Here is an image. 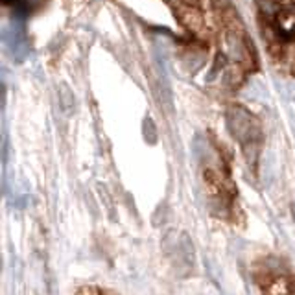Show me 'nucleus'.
Here are the masks:
<instances>
[{
  "instance_id": "nucleus-1",
  "label": "nucleus",
  "mask_w": 295,
  "mask_h": 295,
  "mask_svg": "<svg viewBox=\"0 0 295 295\" xmlns=\"http://www.w3.org/2000/svg\"><path fill=\"white\" fill-rule=\"evenodd\" d=\"M227 126L229 131L238 142L244 146H255L260 138V129L256 120L253 118L246 109L242 107H231L227 113Z\"/></svg>"
},
{
  "instance_id": "nucleus-2",
  "label": "nucleus",
  "mask_w": 295,
  "mask_h": 295,
  "mask_svg": "<svg viewBox=\"0 0 295 295\" xmlns=\"http://www.w3.org/2000/svg\"><path fill=\"white\" fill-rule=\"evenodd\" d=\"M4 41L9 48V56H11L15 61L21 63L22 59L26 58L28 41H26V33H24V26H22V24L11 22L9 30H6V33H4Z\"/></svg>"
},
{
  "instance_id": "nucleus-3",
  "label": "nucleus",
  "mask_w": 295,
  "mask_h": 295,
  "mask_svg": "<svg viewBox=\"0 0 295 295\" xmlns=\"http://www.w3.org/2000/svg\"><path fill=\"white\" fill-rule=\"evenodd\" d=\"M58 98H59V106H61L63 113H65V115H72V113H74V107H76V100H74V94H72L71 87L66 83H61L58 87Z\"/></svg>"
},
{
  "instance_id": "nucleus-4",
  "label": "nucleus",
  "mask_w": 295,
  "mask_h": 295,
  "mask_svg": "<svg viewBox=\"0 0 295 295\" xmlns=\"http://www.w3.org/2000/svg\"><path fill=\"white\" fill-rule=\"evenodd\" d=\"M142 135H144V141L150 146L157 142V128H155V122L151 116H146L144 122H142Z\"/></svg>"
},
{
  "instance_id": "nucleus-5",
  "label": "nucleus",
  "mask_w": 295,
  "mask_h": 295,
  "mask_svg": "<svg viewBox=\"0 0 295 295\" xmlns=\"http://www.w3.org/2000/svg\"><path fill=\"white\" fill-rule=\"evenodd\" d=\"M194 155L199 159V161L209 159V144H207L205 138H201V137L194 138Z\"/></svg>"
},
{
  "instance_id": "nucleus-6",
  "label": "nucleus",
  "mask_w": 295,
  "mask_h": 295,
  "mask_svg": "<svg viewBox=\"0 0 295 295\" xmlns=\"http://www.w3.org/2000/svg\"><path fill=\"white\" fill-rule=\"evenodd\" d=\"M258 4L266 13H275L277 11V0H258Z\"/></svg>"
},
{
  "instance_id": "nucleus-7",
  "label": "nucleus",
  "mask_w": 295,
  "mask_h": 295,
  "mask_svg": "<svg viewBox=\"0 0 295 295\" xmlns=\"http://www.w3.org/2000/svg\"><path fill=\"white\" fill-rule=\"evenodd\" d=\"M2 2H4L6 6H13L19 13H24V11H26V8H24L26 0H2Z\"/></svg>"
},
{
  "instance_id": "nucleus-8",
  "label": "nucleus",
  "mask_w": 295,
  "mask_h": 295,
  "mask_svg": "<svg viewBox=\"0 0 295 295\" xmlns=\"http://www.w3.org/2000/svg\"><path fill=\"white\" fill-rule=\"evenodd\" d=\"M223 63H225V58L223 56H218L216 58V65H214V68H212V72L209 74V79H214V74L218 72V68H221L223 66Z\"/></svg>"
},
{
  "instance_id": "nucleus-9",
  "label": "nucleus",
  "mask_w": 295,
  "mask_h": 295,
  "mask_svg": "<svg viewBox=\"0 0 295 295\" xmlns=\"http://www.w3.org/2000/svg\"><path fill=\"white\" fill-rule=\"evenodd\" d=\"M290 295H295V290H293V291H291V293H290Z\"/></svg>"
},
{
  "instance_id": "nucleus-10",
  "label": "nucleus",
  "mask_w": 295,
  "mask_h": 295,
  "mask_svg": "<svg viewBox=\"0 0 295 295\" xmlns=\"http://www.w3.org/2000/svg\"><path fill=\"white\" fill-rule=\"evenodd\" d=\"M293 214H295V207H293Z\"/></svg>"
}]
</instances>
